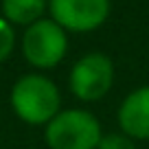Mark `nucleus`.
I'll list each match as a JSON object with an SVG mask.
<instances>
[{
    "mask_svg": "<svg viewBox=\"0 0 149 149\" xmlns=\"http://www.w3.org/2000/svg\"><path fill=\"white\" fill-rule=\"evenodd\" d=\"M61 97L57 86L40 72L22 74L11 88V107L29 125H46L59 114Z\"/></svg>",
    "mask_w": 149,
    "mask_h": 149,
    "instance_id": "f257e3e1",
    "label": "nucleus"
},
{
    "mask_svg": "<svg viewBox=\"0 0 149 149\" xmlns=\"http://www.w3.org/2000/svg\"><path fill=\"white\" fill-rule=\"evenodd\" d=\"M101 123L88 110H59L44 127L51 149H97L101 140Z\"/></svg>",
    "mask_w": 149,
    "mask_h": 149,
    "instance_id": "f03ea898",
    "label": "nucleus"
},
{
    "mask_svg": "<svg viewBox=\"0 0 149 149\" xmlns=\"http://www.w3.org/2000/svg\"><path fill=\"white\" fill-rule=\"evenodd\" d=\"M68 35L51 18H42L26 26L22 35V53L35 68H53L66 57Z\"/></svg>",
    "mask_w": 149,
    "mask_h": 149,
    "instance_id": "7ed1b4c3",
    "label": "nucleus"
},
{
    "mask_svg": "<svg viewBox=\"0 0 149 149\" xmlns=\"http://www.w3.org/2000/svg\"><path fill=\"white\" fill-rule=\"evenodd\" d=\"M114 64L103 53H88L79 57L70 68L68 86L70 92L81 101H99L112 88Z\"/></svg>",
    "mask_w": 149,
    "mask_h": 149,
    "instance_id": "20e7f679",
    "label": "nucleus"
},
{
    "mask_svg": "<svg viewBox=\"0 0 149 149\" xmlns=\"http://www.w3.org/2000/svg\"><path fill=\"white\" fill-rule=\"evenodd\" d=\"M48 11L64 31L88 33L107 20L110 0H48Z\"/></svg>",
    "mask_w": 149,
    "mask_h": 149,
    "instance_id": "39448f33",
    "label": "nucleus"
},
{
    "mask_svg": "<svg viewBox=\"0 0 149 149\" xmlns=\"http://www.w3.org/2000/svg\"><path fill=\"white\" fill-rule=\"evenodd\" d=\"M118 125L132 140H149V86L130 92L118 107Z\"/></svg>",
    "mask_w": 149,
    "mask_h": 149,
    "instance_id": "423d86ee",
    "label": "nucleus"
},
{
    "mask_svg": "<svg viewBox=\"0 0 149 149\" xmlns=\"http://www.w3.org/2000/svg\"><path fill=\"white\" fill-rule=\"evenodd\" d=\"M46 7V0H2V18L9 24L31 26L33 22L42 20Z\"/></svg>",
    "mask_w": 149,
    "mask_h": 149,
    "instance_id": "0eeeda50",
    "label": "nucleus"
},
{
    "mask_svg": "<svg viewBox=\"0 0 149 149\" xmlns=\"http://www.w3.org/2000/svg\"><path fill=\"white\" fill-rule=\"evenodd\" d=\"M15 46V33H13V24H9L2 15H0V61H5L11 55Z\"/></svg>",
    "mask_w": 149,
    "mask_h": 149,
    "instance_id": "6e6552de",
    "label": "nucleus"
},
{
    "mask_svg": "<svg viewBox=\"0 0 149 149\" xmlns=\"http://www.w3.org/2000/svg\"><path fill=\"white\" fill-rule=\"evenodd\" d=\"M97 149H136V145L123 132H114V134H103Z\"/></svg>",
    "mask_w": 149,
    "mask_h": 149,
    "instance_id": "1a4fd4ad",
    "label": "nucleus"
}]
</instances>
